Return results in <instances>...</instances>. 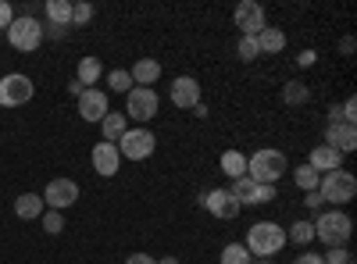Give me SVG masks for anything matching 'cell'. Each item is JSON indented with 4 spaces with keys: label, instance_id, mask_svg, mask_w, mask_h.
<instances>
[{
    "label": "cell",
    "instance_id": "cell-1",
    "mask_svg": "<svg viewBox=\"0 0 357 264\" xmlns=\"http://www.w3.org/2000/svg\"><path fill=\"white\" fill-rule=\"evenodd\" d=\"M311 225H314V240H321L325 247H347L350 243V232H354V222H350V215L343 208L318 211V218Z\"/></svg>",
    "mask_w": 357,
    "mask_h": 264
},
{
    "label": "cell",
    "instance_id": "cell-2",
    "mask_svg": "<svg viewBox=\"0 0 357 264\" xmlns=\"http://www.w3.org/2000/svg\"><path fill=\"white\" fill-rule=\"evenodd\" d=\"M289 171L286 164V154L282 150H272V146H264V150H254L250 161H247V175L261 186H279V179Z\"/></svg>",
    "mask_w": 357,
    "mask_h": 264
},
{
    "label": "cell",
    "instance_id": "cell-3",
    "mask_svg": "<svg viewBox=\"0 0 357 264\" xmlns=\"http://www.w3.org/2000/svg\"><path fill=\"white\" fill-rule=\"evenodd\" d=\"M247 250H250V257H275L282 247H286V228L279 225V222H257V225H250L247 228V243H243Z\"/></svg>",
    "mask_w": 357,
    "mask_h": 264
},
{
    "label": "cell",
    "instance_id": "cell-4",
    "mask_svg": "<svg viewBox=\"0 0 357 264\" xmlns=\"http://www.w3.org/2000/svg\"><path fill=\"white\" fill-rule=\"evenodd\" d=\"M4 33H8V43H11L15 50H22V54L40 50V43L47 40V36H43V22H40L36 15H15V22L4 29Z\"/></svg>",
    "mask_w": 357,
    "mask_h": 264
},
{
    "label": "cell",
    "instance_id": "cell-5",
    "mask_svg": "<svg viewBox=\"0 0 357 264\" xmlns=\"http://www.w3.org/2000/svg\"><path fill=\"white\" fill-rule=\"evenodd\" d=\"M318 196L321 203H333V208H343V203H350L357 196V179L350 171L336 168V171H325L321 183H318Z\"/></svg>",
    "mask_w": 357,
    "mask_h": 264
},
{
    "label": "cell",
    "instance_id": "cell-6",
    "mask_svg": "<svg viewBox=\"0 0 357 264\" xmlns=\"http://www.w3.org/2000/svg\"><path fill=\"white\" fill-rule=\"evenodd\" d=\"M161 111V97L158 90H146V86H132L126 93V118H132L136 125H146L151 118H158Z\"/></svg>",
    "mask_w": 357,
    "mask_h": 264
},
{
    "label": "cell",
    "instance_id": "cell-7",
    "mask_svg": "<svg viewBox=\"0 0 357 264\" xmlns=\"http://www.w3.org/2000/svg\"><path fill=\"white\" fill-rule=\"evenodd\" d=\"M118 146V154H122L126 161H146L154 154V146H158V136L146 129V125H136V129H129L122 139L114 143Z\"/></svg>",
    "mask_w": 357,
    "mask_h": 264
},
{
    "label": "cell",
    "instance_id": "cell-8",
    "mask_svg": "<svg viewBox=\"0 0 357 264\" xmlns=\"http://www.w3.org/2000/svg\"><path fill=\"white\" fill-rule=\"evenodd\" d=\"M33 93H36V86L29 75H22V72L0 75V107H22L33 100Z\"/></svg>",
    "mask_w": 357,
    "mask_h": 264
},
{
    "label": "cell",
    "instance_id": "cell-9",
    "mask_svg": "<svg viewBox=\"0 0 357 264\" xmlns=\"http://www.w3.org/2000/svg\"><path fill=\"white\" fill-rule=\"evenodd\" d=\"M40 196H43L47 211H65L72 203H79V183L75 179H50Z\"/></svg>",
    "mask_w": 357,
    "mask_h": 264
},
{
    "label": "cell",
    "instance_id": "cell-10",
    "mask_svg": "<svg viewBox=\"0 0 357 264\" xmlns=\"http://www.w3.org/2000/svg\"><path fill=\"white\" fill-rule=\"evenodd\" d=\"M200 208H204L207 215L222 218V222H232L236 215L243 211L240 203H236V196H232L229 189H207V193H200Z\"/></svg>",
    "mask_w": 357,
    "mask_h": 264
},
{
    "label": "cell",
    "instance_id": "cell-11",
    "mask_svg": "<svg viewBox=\"0 0 357 264\" xmlns=\"http://www.w3.org/2000/svg\"><path fill=\"white\" fill-rule=\"evenodd\" d=\"M107 111H111V104H107V93L104 90H82L79 93V118L82 122H89V125H100L104 118H107Z\"/></svg>",
    "mask_w": 357,
    "mask_h": 264
},
{
    "label": "cell",
    "instance_id": "cell-12",
    "mask_svg": "<svg viewBox=\"0 0 357 264\" xmlns=\"http://www.w3.org/2000/svg\"><path fill=\"white\" fill-rule=\"evenodd\" d=\"M232 22H236V29H240V36H257L261 29L268 25L264 8L257 4V0H243V4L232 11Z\"/></svg>",
    "mask_w": 357,
    "mask_h": 264
},
{
    "label": "cell",
    "instance_id": "cell-13",
    "mask_svg": "<svg viewBox=\"0 0 357 264\" xmlns=\"http://www.w3.org/2000/svg\"><path fill=\"white\" fill-rule=\"evenodd\" d=\"M168 100H172L175 107H183V111H193V107L200 104V82H197L193 75H178V79L172 82V90H168Z\"/></svg>",
    "mask_w": 357,
    "mask_h": 264
},
{
    "label": "cell",
    "instance_id": "cell-14",
    "mask_svg": "<svg viewBox=\"0 0 357 264\" xmlns=\"http://www.w3.org/2000/svg\"><path fill=\"white\" fill-rule=\"evenodd\" d=\"M89 161H93V171L104 175V179H114L118 168H122V154H118V146H114V143H104V139L93 146Z\"/></svg>",
    "mask_w": 357,
    "mask_h": 264
},
{
    "label": "cell",
    "instance_id": "cell-15",
    "mask_svg": "<svg viewBox=\"0 0 357 264\" xmlns=\"http://www.w3.org/2000/svg\"><path fill=\"white\" fill-rule=\"evenodd\" d=\"M325 146H333L340 154H350L357 146V125H347V122H333L325 129Z\"/></svg>",
    "mask_w": 357,
    "mask_h": 264
},
{
    "label": "cell",
    "instance_id": "cell-16",
    "mask_svg": "<svg viewBox=\"0 0 357 264\" xmlns=\"http://www.w3.org/2000/svg\"><path fill=\"white\" fill-rule=\"evenodd\" d=\"M307 164H311L318 175H325V171L343 168V154H340V150H333V146H325V143H318L314 150H311V157H307Z\"/></svg>",
    "mask_w": 357,
    "mask_h": 264
},
{
    "label": "cell",
    "instance_id": "cell-17",
    "mask_svg": "<svg viewBox=\"0 0 357 264\" xmlns=\"http://www.w3.org/2000/svg\"><path fill=\"white\" fill-rule=\"evenodd\" d=\"M129 75H132V86H151L161 79V61H154V57H139V61L129 68Z\"/></svg>",
    "mask_w": 357,
    "mask_h": 264
},
{
    "label": "cell",
    "instance_id": "cell-18",
    "mask_svg": "<svg viewBox=\"0 0 357 264\" xmlns=\"http://www.w3.org/2000/svg\"><path fill=\"white\" fill-rule=\"evenodd\" d=\"M100 75H104L100 57H82V61H79V72H75V82L82 86V90H93V86L100 82Z\"/></svg>",
    "mask_w": 357,
    "mask_h": 264
},
{
    "label": "cell",
    "instance_id": "cell-19",
    "mask_svg": "<svg viewBox=\"0 0 357 264\" xmlns=\"http://www.w3.org/2000/svg\"><path fill=\"white\" fill-rule=\"evenodd\" d=\"M43 211H47V208H43V196H40V193H22V196L15 200V215H18L22 222H36Z\"/></svg>",
    "mask_w": 357,
    "mask_h": 264
},
{
    "label": "cell",
    "instance_id": "cell-20",
    "mask_svg": "<svg viewBox=\"0 0 357 264\" xmlns=\"http://www.w3.org/2000/svg\"><path fill=\"white\" fill-rule=\"evenodd\" d=\"M254 40H257L261 54H282L286 50V33H282V29H272V25H264Z\"/></svg>",
    "mask_w": 357,
    "mask_h": 264
},
{
    "label": "cell",
    "instance_id": "cell-21",
    "mask_svg": "<svg viewBox=\"0 0 357 264\" xmlns=\"http://www.w3.org/2000/svg\"><path fill=\"white\" fill-rule=\"evenodd\" d=\"M100 132H104V143H118L129 132V118L122 111H107V118L100 122Z\"/></svg>",
    "mask_w": 357,
    "mask_h": 264
},
{
    "label": "cell",
    "instance_id": "cell-22",
    "mask_svg": "<svg viewBox=\"0 0 357 264\" xmlns=\"http://www.w3.org/2000/svg\"><path fill=\"white\" fill-rule=\"evenodd\" d=\"M286 243H293V247H301V250H311V243H314V225H311L307 218H301V222H293V225L286 228Z\"/></svg>",
    "mask_w": 357,
    "mask_h": 264
},
{
    "label": "cell",
    "instance_id": "cell-23",
    "mask_svg": "<svg viewBox=\"0 0 357 264\" xmlns=\"http://www.w3.org/2000/svg\"><path fill=\"white\" fill-rule=\"evenodd\" d=\"M47 22L50 25H61V29H72V0H47Z\"/></svg>",
    "mask_w": 357,
    "mask_h": 264
},
{
    "label": "cell",
    "instance_id": "cell-24",
    "mask_svg": "<svg viewBox=\"0 0 357 264\" xmlns=\"http://www.w3.org/2000/svg\"><path fill=\"white\" fill-rule=\"evenodd\" d=\"M222 175H225V179H243V175H247V157L240 154V150H225L222 154Z\"/></svg>",
    "mask_w": 357,
    "mask_h": 264
},
{
    "label": "cell",
    "instance_id": "cell-25",
    "mask_svg": "<svg viewBox=\"0 0 357 264\" xmlns=\"http://www.w3.org/2000/svg\"><path fill=\"white\" fill-rule=\"evenodd\" d=\"M282 104L286 107H304V104H311V90H307V86L304 82H286L282 86Z\"/></svg>",
    "mask_w": 357,
    "mask_h": 264
},
{
    "label": "cell",
    "instance_id": "cell-26",
    "mask_svg": "<svg viewBox=\"0 0 357 264\" xmlns=\"http://www.w3.org/2000/svg\"><path fill=\"white\" fill-rule=\"evenodd\" d=\"M293 183H296V189H301V193H314V189H318V183H321V175L304 161L301 168H293Z\"/></svg>",
    "mask_w": 357,
    "mask_h": 264
},
{
    "label": "cell",
    "instance_id": "cell-27",
    "mask_svg": "<svg viewBox=\"0 0 357 264\" xmlns=\"http://www.w3.org/2000/svg\"><path fill=\"white\" fill-rule=\"evenodd\" d=\"M222 264H254V257H250V250L243 247V243H229V247H222V257H218Z\"/></svg>",
    "mask_w": 357,
    "mask_h": 264
},
{
    "label": "cell",
    "instance_id": "cell-28",
    "mask_svg": "<svg viewBox=\"0 0 357 264\" xmlns=\"http://www.w3.org/2000/svg\"><path fill=\"white\" fill-rule=\"evenodd\" d=\"M254 179H250V175H243V179H236L232 186H229V193L236 196V203H240V208H247V203H250V196H254Z\"/></svg>",
    "mask_w": 357,
    "mask_h": 264
},
{
    "label": "cell",
    "instance_id": "cell-29",
    "mask_svg": "<svg viewBox=\"0 0 357 264\" xmlns=\"http://www.w3.org/2000/svg\"><path fill=\"white\" fill-rule=\"evenodd\" d=\"M107 90H111V93H129V90H132V75H129L126 68H114V72L107 75Z\"/></svg>",
    "mask_w": 357,
    "mask_h": 264
},
{
    "label": "cell",
    "instance_id": "cell-30",
    "mask_svg": "<svg viewBox=\"0 0 357 264\" xmlns=\"http://www.w3.org/2000/svg\"><path fill=\"white\" fill-rule=\"evenodd\" d=\"M236 54H240V61H257L261 57V50H257V40L254 36H240V43H236Z\"/></svg>",
    "mask_w": 357,
    "mask_h": 264
},
{
    "label": "cell",
    "instance_id": "cell-31",
    "mask_svg": "<svg viewBox=\"0 0 357 264\" xmlns=\"http://www.w3.org/2000/svg\"><path fill=\"white\" fill-rule=\"evenodd\" d=\"M40 222H43V228L50 232V236H61V232H65V215L61 211H43Z\"/></svg>",
    "mask_w": 357,
    "mask_h": 264
},
{
    "label": "cell",
    "instance_id": "cell-32",
    "mask_svg": "<svg viewBox=\"0 0 357 264\" xmlns=\"http://www.w3.org/2000/svg\"><path fill=\"white\" fill-rule=\"evenodd\" d=\"M275 200V186H254V196H250V208H261V203H272Z\"/></svg>",
    "mask_w": 357,
    "mask_h": 264
},
{
    "label": "cell",
    "instance_id": "cell-33",
    "mask_svg": "<svg viewBox=\"0 0 357 264\" xmlns=\"http://www.w3.org/2000/svg\"><path fill=\"white\" fill-rule=\"evenodd\" d=\"M321 261L325 264H354V257H350L347 247H329V254H321Z\"/></svg>",
    "mask_w": 357,
    "mask_h": 264
},
{
    "label": "cell",
    "instance_id": "cell-34",
    "mask_svg": "<svg viewBox=\"0 0 357 264\" xmlns=\"http://www.w3.org/2000/svg\"><path fill=\"white\" fill-rule=\"evenodd\" d=\"M89 18H93V4H86V0L72 4V25H86Z\"/></svg>",
    "mask_w": 357,
    "mask_h": 264
},
{
    "label": "cell",
    "instance_id": "cell-35",
    "mask_svg": "<svg viewBox=\"0 0 357 264\" xmlns=\"http://www.w3.org/2000/svg\"><path fill=\"white\" fill-rule=\"evenodd\" d=\"M15 22V8L8 4V0H0V29H8Z\"/></svg>",
    "mask_w": 357,
    "mask_h": 264
},
{
    "label": "cell",
    "instance_id": "cell-36",
    "mask_svg": "<svg viewBox=\"0 0 357 264\" xmlns=\"http://www.w3.org/2000/svg\"><path fill=\"white\" fill-rule=\"evenodd\" d=\"M304 208H307V211H314V215L325 208V203H321V196H318V189H314V193H304Z\"/></svg>",
    "mask_w": 357,
    "mask_h": 264
},
{
    "label": "cell",
    "instance_id": "cell-37",
    "mask_svg": "<svg viewBox=\"0 0 357 264\" xmlns=\"http://www.w3.org/2000/svg\"><path fill=\"white\" fill-rule=\"evenodd\" d=\"M293 264H325L321 254H311V250H301V257H293Z\"/></svg>",
    "mask_w": 357,
    "mask_h": 264
},
{
    "label": "cell",
    "instance_id": "cell-38",
    "mask_svg": "<svg viewBox=\"0 0 357 264\" xmlns=\"http://www.w3.org/2000/svg\"><path fill=\"white\" fill-rule=\"evenodd\" d=\"M43 36H50V40H65V36H68V29H61V25H43Z\"/></svg>",
    "mask_w": 357,
    "mask_h": 264
},
{
    "label": "cell",
    "instance_id": "cell-39",
    "mask_svg": "<svg viewBox=\"0 0 357 264\" xmlns=\"http://www.w3.org/2000/svg\"><path fill=\"white\" fill-rule=\"evenodd\" d=\"M318 61V54L314 50H301V57H296V65H301V68H311Z\"/></svg>",
    "mask_w": 357,
    "mask_h": 264
},
{
    "label": "cell",
    "instance_id": "cell-40",
    "mask_svg": "<svg viewBox=\"0 0 357 264\" xmlns=\"http://www.w3.org/2000/svg\"><path fill=\"white\" fill-rule=\"evenodd\" d=\"M126 264H158V257H151V254H129Z\"/></svg>",
    "mask_w": 357,
    "mask_h": 264
},
{
    "label": "cell",
    "instance_id": "cell-41",
    "mask_svg": "<svg viewBox=\"0 0 357 264\" xmlns=\"http://www.w3.org/2000/svg\"><path fill=\"white\" fill-rule=\"evenodd\" d=\"M354 47H357V43H354V36H343V40H340V54H343V57H350V54H354Z\"/></svg>",
    "mask_w": 357,
    "mask_h": 264
},
{
    "label": "cell",
    "instance_id": "cell-42",
    "mask_svg": "<svg viewBox=\"0 0 357 264\" xmlns=\"http://www.w3.org/2000/svg\"><path fill=\"white\" fill-rule=\"evenodd\" d=\"M193 114H197V118H207V104H204V100H200V104H197V107H193Z\"/></svg>",
    "mask_w": 357,
    "mask_h": 264
},
{
    "label": "cell",
    "instance_id": "cell-43",
    "mask_svg": "<svg viewBox=\"0 0 357 264\" xmlns=\"http://www.w3.org/2000/svg\"><path fill=\"white\" fill-rule=\"evenodd\" d=\"M158 264H178V257H158Z\"/></svg>",
    "mask_w": 357,
    "mask_h": 264
},
{
    "label": "cell",
    "instance_id": "cell-44",
    "mask_svg": "<svg viewBox=\"0 0 357 264\" xmlns=\"http://www.w3.org/2000/svg\"><path fill=\"white\" fill-rule=\"evenodd\" d=\"M257 264H275V261H257Z\"/></svg>",
    "mask_w": 357,
    "mask_h": 264
}]
</instances>
